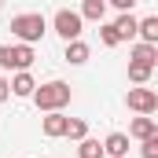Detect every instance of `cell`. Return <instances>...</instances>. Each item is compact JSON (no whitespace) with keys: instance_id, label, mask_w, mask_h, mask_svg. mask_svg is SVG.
<instances>
[{"instance_id":"6da1fadb","label":"cell","mask_w":158,"mask_h":158,"mask_svg":"<svg viewBox=\"0 0 158 158\" xmlns=\"http://www.w3.org/2000/svg\"><path fill=\"white\" fill-rule=\"evenodd\" d=\"M70 96H74V92H70V85H66V81H44V85L33 88V96H30V99L37 103V110L48 114V110H63V107L70 103Z\"/></svg>"},{"instance_id":"7a4b0ae2","label":"cell","mask_w":158,"mask_h":158,"mask_svg":"<svg viewBox=\"0 0 158 158\" xmlns=\"http://www.w3.org/2000/svg\"><path fill=\"white\" fill-rule=\"evenodd\" d=\"M7 30L19 37V44H37V40L48 33V22H44V15H37V11H22V15L11 19Z\"/></svg>"},{"instance_id":"3957f363","label":"cell","mask_w":158,"mask_h":158,"mask_svg":"<svg viewBox=\"0 0 158 158\" xmlns=\"http://www.w3.org/2000/svg\"><path fill=\"white\" fill-rule=\"evenodd\" d=\"M33 44H4L0 48V70H30L33 66Z\"/></svg>"},{"instance_id":"277c9868","label":"cell","mask_w":158,"mask_h":158,"mask_svg":"<svg viewBox=\"0 0 158 158\" xmlns=\"http://www.w3.org/2000/svg\"><path fill=\"white\" fill-rule=\"evenodd\" d=\"M81 26H85V19H81L77 11H70V7L55 11V19H52V30H55L63 40H77L81 37Z\"/></svg>"},{"instance_id":"5b68a950","label":"cell","mask_w":158,"mask_h":158,"mask_svg":"<svg viewBox=\"0 0 158 158\" xmlns=\"http://www.w3.org/2000/svg\"><path fill=\"white\" fill-rule=\"evenodd\" d=\"M125 103H129V110H136V114H155L158 110V92L147 88V85H136V88H129Z\"/></svg>"},{"instance_id":"8992f818","label":"cell","mask_w":158,"mask_h":158,"mask_svg":"<svg viewBox=\"0 0 158 158\" xmlns=\"http://www.w3.org/2000/svg\"><path fill=\"white\" fill-rule=\"evenodd\" d=\"M66 114H63V110H48V118L40 121V132H44V136H48V140H59V136H66Z\"/></svg>"},{"instance_id":"52a82bcc","label":"cell","mask_w":158,"mask_h":158,"mask_svg":"<svg viewBox=\"0 0 158 158\" xmlns=\"http://www.w3.org/2000/svg\"><path fill=\"white\" fill-rule=\"evenodd\" d=\"M129 136H132V140H147V136H158V121L151 118V114H140V118H132V125H129Z\"/></svg>"},{"instance_id":"ba28073f","label":"cell","mask_w":158,"mask_h":158,"mask_svg":"<svg viewBox=\"0 0 158 158\" xmlns=\"http://www.w3.org/2000/svg\"><path fill=\"white\" fill-rule=\"evenodd\" d=\"M7 88H11V96H22V99H30V96H33V88H37V81L30 77V70H19L15 77L7 81Z\"/></svg>"},{"instance_id":"9c48e42d","label":"cell","mask_w":158,"mask_h":158,"mask_svg":"<svg viewBox=\"0 0 158 158\" xmlns=\"http://www.w3.org/2000/svg\"><path fill=\"white\" fill-rule=\"evenodd\" d=\"M103 155H110V158H129V136H125V132H110V136L103 140Z\"/></svg>"},{"instance_id":"30bf717a","label":"cell","mask_w":158,"mask_h":158,"mask_svg":"<svg viewBox=\"0 0 158 158\" xmlns=\"http://www.w3.org/2000/svg\"><path fill=\"white\" fill-rule=\"evenodd\" d=\"M129 63H147V66H155V63H158V44H147V40L132 44V52H129Z\"/></svg>"},{"instance_id":"8fae6325","label":"cell","mask_w":158,"mask_h":158,"mask_svg":"<svg viewBox=\"0 0 158 158\" xmlns=\"http://www.w3.org/2000/svg\"><path fill=\"white\" fill-rule=\"evenodd\" d=\"M77 15L85 22H103V19H107V4H103V0H81Z\"/></svg>"},{"instance_id":"7c38bea8","label":"cell","mask_w":158,"mask_h":158,"mask_svg":"<svg viewBox=\"0 0 158 158\" xmlns=\"http://www.w3.org/2000/svg\"><path fill=\"white\" fill-rule=\"evenodd\" d=\"M136 22H140V19H136L132 11H121L118 19H114V30H118V37H121V40H132V37H136Z\"/></svg>"},{"instance_id":"4fadbf2b","label":"cell","mask_w":158,"mask_h":158,"mask_svg":"<svg viewBox=\"0 0 158 158\" xmlns=\"http://www.w3.org/2000/svg\"><path fill=\"white\" fill-rule=\"evenodd\" d=\"M136 37L147 40V44H158V15H147L136 22Z\"/></svg>"},{"instance_id":"5bb4252c","label":"cell","mask_w":158,"mask_h":158,"mask_svg":"<svg viewBox=\"0 0 158 158\" xmlns=\"http://www.w3.org/2000/svg\"><path fill=\"white\" fill-rule=\"evenodd\" d=\"M88 55H92V52H88V44H85V40H66V63H74V66H81V63H88Z\"/></svg>"},{"instance_id":"9a60e30c","label":"cell","mask_w":158,"mask_h":158,"mask_svg":"<svg viewBox=\"0 0 158 158\" xmlns=\"http://www.w3.org/2000/svg\"><path fill=\"white\" fill-rule=\"evenodd\" d=\"M77 158H103V143H99V140H92V136L77 140Z\"/></svg>"},{"instance_id":"2e32d148","label":"cell","mask_w":158,"mask_h":158,"mask_svg":"<svg viewBox=\"0 0 158 158\" xmlns=\"http://www.w3.org/2000/svg\"><path fill=\"white\" fill-rule=\"evenodd\" d=\"M155 74V66H147V63H129V81L132 85H147Z\"/></svg>"},{"instance_id":"e0dca14e","label":"cell","mask_w":158,"mask_h":158,"mask_svg":"<svg viewBox=\"0 0 158 158\" xmlns=\"http://www.w3.org/2000/svg\"><path fill=\"white\" fill-rule=\"evenodd\" d=\"M99 40H103L107 48H118V44H121L118 30H114V22H99Z\"/></svg>"},{"instance_id":"ac0fdd59","label":"cell","mask_w":158,"mask_h":158,"mask_svg":"<svg viewBox=\"0 0 158 158\" xmlns=\"http://www.w3.org/2000/svg\"><path fill=\"white\" fill-rule=\"evenodd\" d=\"M66 136H70V140H85V136H88V125L81 118H70L66 121Z\"/></svg>"},{"instance_id":"d6986e66","label":"cell","mask_w":158,"mask_h":158,"mask_svg":"<svg viewBox=\"0 0 158 158\" xmlns=\"http://www.w3.org/2000/svg\"><path fill=\"white\" fill-rule=\"evenodd\" d=\"M140 155H143V158H158V136L140 140Z\"/></svg>"},{"instance_id":"ffe728a7","label":"cell","mask_w":158,"mask_h":158,"mask_svg":"<svg viewBox=\"0 0 158 158\" xmlns=\"http://www.w3.org/2000/svg\"><path fill=\"white\" fill-rule=\"evenodd\" d=\"M103 4H110V7H118V11H132L140 0H103Z\"/></svg>"},{"instance_id":"44dd1931","label":"cell","mask_w":158,"mask_h":158,"mask_svg":"<svg viewBox=\"0 0 158 158\" xmlns=\"http://www.w3.org/2000/svg\"><path fill=\"white\" fill-rule=\"evenodd\" d=\"M7 96H11V88H7V81L0 77V103H4V99H7Z\"/></svg>"},{"instance_id":"7402d4cb","label":"cell","mask_w":158,"mask_h":158,"mask_svg":"<svg viewBox=\"0 0 158 158\" xmlns=\"http://www.w3.org/2000/svg\"><path fill=\"white\" fill-rule=\"evenodd\" d=\"M0 7H4V0H0Z\"/></svg>"}]
</instances>
